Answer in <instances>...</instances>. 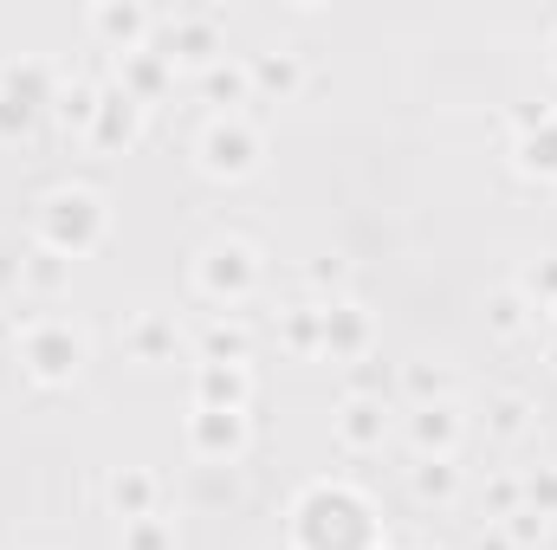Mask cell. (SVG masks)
Returning a JSON list of instances; mask_svg holds the SVG:
<instances>
[{
  "mask_svg": "<svg viewBox=\"0 0 557 550\" xmlns=\"http://www.w3.org/2000/svg\"><path fill=\"white\" fill-rule=\"evenodd\" d=\"M552 317H557V304H552Z\"/></svg>",
  "mask_w": 557,
  "mask_h": 550,
  "instance_id": "cell-42",
  "label": "cell"
},
{
  "mask_svg": "<svg viewBox=\"0 0 557 550\" xmlns=\"http://www.w3.org/2000/svg\"><path fill=\"white\" fill-rule=\"evenodd\" d=\"M195 162H201V175H214V182H247V175H260V162H267V137H260V124H253L247 111L208 117V124L195 130Z\"/></svg>",
  "mask_w": 557,
  "mask_h": 550,
  "instance_id": "cell-5",
  "label": "cell"
},
{
  "mask_svg": "<svg viewBox=\"0 0 557 550\" xmlns=\"http://www.w3.org/2000/svg\"><path fill=\"white\" fill-rule=\"evenodd\" d=\"M519 505H525L519 479H512V473H493V479H486V518H512Z\"/></svg>",
  "mask_w": 557,
  "mask_h": 550,
  "instance_id": "cell-34",
  "label": "cell"
},
{
  "mask_svg": "<svg viewBox=\"0 0 557 550\" xmlns=\"http://www.w3.org/2000/svg\"><path fill=\"white\" fill-rule=\"evenodd\" d=\"M195 409H253V370L247 363H195Z\"/></svg>",
  "mask_w": 557,
  "mask_h": 550,
  "instance_id": "cell-14",
  "label": "cell"
},
{
  "mask_svg": "<svg viewBox=\"0 0 557 550\" xmlns=\"http://www.w3.org/2000/svg\"><path fill=\"white\" fill-rule=\"evenodd\" d=\"M499 532H506V545L512 550H545V538H552V518H539V512H512V518H499Z\"/></svg>",
  "mask_w": 557,
  "mask_h": 550,
  "instance_id": "cell-31",
  "label": "cell"
},
{
  "mask_svg": "<svg viewBox=\"0 0 557 550\" xmlns=\"http://www.w3.org/2000/svg\"><path fill=\"white\" fill-rule=\"evenodd\" d=\"M370 550H389V545H370Z\"/></svg>",
  "mask_w": 557,
  "mask_h": 550,
  "instance_id": "cell-41",
  "label": "cell"
},
{
  "mask_svg": "<svg viewBox=\"0 0 557 550\" xmlns=\"http://www.w3.org/2000/svg\"><path fill=\"white\" fill-rule=\"evenodd\" d=\"M512 168L532 175V182H557V111L545 124H532V130L512 137Z\"/></svg>",
  "mask_w": 557,
  "mask_h": 550,
  "instance_id": "cell-21",
  "label": "cell"
},
{
  "mask_svg": "<svg viewBox=\"0 0 557 550\" xmlns=\"http://www.w3.org/2000/svg\"><path fill=\"white\" fill-rule=\"evenodd\" d=\"M117 550H182V538H175V525L156 512V518H137V525H124V545Z\"/></svg>",
  "mask_w": 557,
  "mask_h": 550,
  "instance_id": "cell-30",
  "label": "cell"
},
{
  "mask_svg": "<svg viewBox=\"0 0 557 550\" xmlns=\"http://www.w3.org/2000/svg\"><path fill=\"white\" fill-rule=\"evenodd\" d=\"M545 59H552V72H557V20L545 26Z\"/></svg>",
  "mask_w": 557,
  "mask_h": 550,
  "instance_id": "cell-39",
  "label": "cell"
},
{
  "mask_svg": "<svg viewBox=\"0 0 557 550\" xmlns=\"http://www.w3.org/2000/svg\"><path fill=\"white\" fill-rule=\"evenodd\" d=\"M403 396L428 409V402H454V370L447 363H434V357H416V363H403Z\"/></svg>",
  "mask_w": 557,
  "mask_h": 550,
  "instance_id": "cell-25",
  "label": "cell"
},
{
  "mask_svg": "<svg viewBox=\"0 0 557 550\" xmlns=\"http://www.w3.org/2000/svg\"><path fill=\"white\" fill-rule=\"evenodd\" d=\"M201 98L214 104V117H227V111H240L247 98H253V72H247V59H214L208 72H201Z\"/></svg>",
  "mask_w": 557,
  "mask_h": 550,
  "instance_id": "cell-20",
  "label": "cell"
},
{
  "mask_svg": "<svg viewBox=\"0 0 557 550\" xmlns=\"http://www.w3.org/2000/svg\"><path fill=\"white\" fill-rule=\"evenodd\" d=\"M278 343L292 357H324V304H292L278 317Z\"/></svg>",
  "mask_w": 557,
  "mask_h": 550,
  "instance_id": "cell-24",
  "label": "cell"
},
{
  "mask_svg": "<svg viewBox=\"0 0 557 550\" xmlns=\"http://www.w3.org/2000/svg\"><path fill=\"white\" fill-rule=\"evenodd\" d=\"M409 492H416V505L447 512V505L460 499V466H454V460H416V466H409Z\"/></svg>",
  "mask_w": 557,
  "mask_h": 550,
  "instance_id": "cell-23",
  "label": "cell"
},
{
  "mask_svg": "<svg viewBox=\"0 0 557 550\" xmlns=\"http://www.w3.org/2000/svg\"><path fill=\"white\" fill-rule=\"evenodd\" d=\"M143 111L131 91H117V85H104V98H98V117H91V149L98 155H124V149H137V137H143Z\"/></svg>",
  "mask_w": 557,
  "mask_h": 550,
  "instance_id": "cell-11",
  "label": "cell"
},
{
  "mask_svg": "<svg viewBox=\"0 0 557 550\" xmlns=\"http://www.w3.org/2000/svg\"><path fill=\"white\" fill-rule=\"evenodd\" d=\"M98 98H104V85H91V78H59L52 85V124L65 130V137H91V117H98Z\"/></svg>",
  "mask_w": 557,
  "mask_h": 550,
  "instance_id": "cell-18",
  "label": "cell"
},
{
  "mask_svg": "<svg viewBox=\"0 0 557 550\" xmlns=\"http://www.w3.org/2000/svg\"><path fill=\"white\" fill-rule=\"evenodd\" d=\"M85 26H91V39H98V46H111V52L124 59V52H143V46H149L156 13H149L143 0H98V7L85 13Z\"/></svg>",
  "mask_w": 557,
  "mask_h": 550,
  "instance_id": "cell-9",
  "label": "cell"
},
{
  "mask_svg": "<svg viewBox=\"0 0 557 550\" xmlns=\"http://www.w3.org/2000/svg\"><path fill=\"white\" fill-rule=\"evenodd\" d=\"M162 59L208 72L221 59V13H175L169 20V39H162Z\"/></svg>",
  "mask_w": 557,
  "mask_h": 550,
  "instance_id": "cell-12",
  "label": "cell"
},
{
  "mask_svg": "<svg viewBox=\"0 0 557 550\" xmlns=\"http://www.w3.org/2000/svg\"><path fill=\"white\" fill-rule=\"evenodd\" d=\"M539 427V409H532V396H519V389H506V396H493V409H486V434L493 440H525Z\"/></svg>",
  "mask_w": 557,
  "mask_h": 550,
  "instance_id": "cell-26",
  "label": "cell"
},
{
  "mask_svg": "<svg viewBox=\"0 0 557 550\" xmlns=\"http://www.w3.org/2000/svg\"><path fill=\"white\" fill-rule=\"evenodd\" d=\"M104 499H111V512H117L124 525H137V518H156V505H162V479H156L149 466H117L111 486H104Z\"/></svg>",
  "mask_w": 557,
  "mask_h": 550,
  "instance_id": "cell-17",
  "label": "cell"
},
{
  "mask_svg": "<svg viewBox=\"0 0 557 550\" xmlns=\"http://www.w3.org/2000/svg\"><path fill=\"white\" fill-rule=\"evenodd\" d=\"M182 447L201 460V466H234L247 447H253V421L240 409H188L182 421Z\"/></svg>",
  "mask_w": 557,
  "mask_h": 550,
  "instance_id": "cell-6",
  "label": "cell"
},
{
  "mask_svg": "<svg viewBox=\"0 0 557 550\" xmlns=\"http://www.w3.org/2000/svg\"><path fill=\"white\" fill-rule=\"evenodd\" d=\"M473 550H512V545H506V532L493 525V532H480V538H473Z\"/></svg>",
  "mask_w": 557,
  "mask_h": 550,
  "instance_id": "cell-37",
  "label": "cell"
},
{
  "mask_svg": "<svg viewBox=\"0 0 557 550\" xmlns=\"http://www.w3.org/2000/svg\"><path fill=\"white\" fill-rule=\"evenodd\" d=\"M519 492H525V512H539V518H557V466H532V473H519Z\"/></svg>",
  "mask_w": 557,
  "mask_h": 550,
  "instance_id": "cell-29",
  "label": "cell"
},
{
  "mask_svg": "<svg viewBox=\"0 0 557 550\" xmlns=\"http://www.w3.org/2000/svg\"><path fill=\"white\" fill-rule=\"evenodd\" d=\"M467 440V421L454 402H428V409H409V447L416 460H454Z\"/></svg>",
  "mask_w": 557,
  "mask_h": 550,
  "instance_id": "cell-13",
  "label": "cell"
},
{
  "mask_svg": "<svg viewBox=\"0 0 557 550\" xmlns=\"http://www.w3.org/2000/svg\"><path fill=\"white\" fill-rule=\"evenodd\" d=\"M33 117H39V104H26V98L0 91V142H26V137H33Z\"/></svg>",
  "mask_w": 557,
  "mask_h": 550,
  "instance_id": "cell-32",
  "label": "cell"
},
{
  "mask_svg": "<svg viewBox=\"0 0 557 550\" xmlns=\"http://www.w3.org/2000/svg\"><path fill=\"white\" fill-rule=\"evenodd\" d=\"M552 363H557V337H552Z\"/></svg>",
  "mask_w": 557,
  "mask_h": 550,
  "instance_id": "cell-40",
  "label": "cell"
},
{
  "mask_svg": "<svg viewBox=\"0 0 557 550\" xmlns=\"http://www.w3.org/2000/svg\"><path fill=\"white\" fill-rule=\"evenodd\" d=\"M383 545L376 518H370V499L337 486V479H318L298 512H292V550H370Z\"/></svg>",
  "mask_w": 557,
  "mask_h": 550,
  "instance_id": "cell-2",
  "label": "cell"
},
{
  "mask_svg": "<svg viewBox=\"0 0 557 550\" xmlns=\"http://www.w3.org/2000/svg\"><path fill=\"white\" fill-rule=\"evenodd\" d=\"M20 370H26V383H39V389H72L78 376H85V363H91V337H85V324L78 317H26L20 324Z\"/></svg>",
  "mask_w": 557,
  "mask_h": 550,
  "instance_id": "cell-3",
  "label": "cell"
},
{
  "mask_svg": "<svg viewBox=\"0 0 557 550\" xmlns=\"http://www.w3.org/2000/svg\"><path fill=\"white\" fill-rule=\"evenodd\" d=\"M532 311H552L557 304V253H545V260H532L525 273H519V285H512Z\"/></svg>",
  "mask_w": 557,
  "mask_h": 550,
  "instance_id": "cell-27",
  "label": "cell"
},
{
  "mask_svg": "<svg viewBox=\"0 0 557 550\" xmlns=\"http://www.w3.org/2000/svg\"><path fill=\"white\" fill-rule=\"evenodd\" d=\"M389 434H396V421H389V402H383V396H344L337 414H331V440H337L344 453H357V460L383 453Z\"/></svg>",
  "mask_w": 557,
  "mask_h": 550,
  "instance_id": "cell-7",
  "label": "cell"
},
{
  "mask_svg": "<svg viewBox=\"0 0 557 550\" xmlns=\"http://www.w3.org/2000/svg\"><path fill=\"white\" fill-rule=\"evenodd\" d=\"M111 240V201L91 182H59L33 201V247H52L59 260H91Z\"/></svg>",
  "mask_w": 557,
  "mask_h": 550,
  "instance_id": "cell-1",
  "label": "cell"
},
{
  "mask_svg": "<svg viewBox=\"0 0 557 550\" xmlns=\"http://www.w3.org/2000/svg\"><path fill=\"white\" fill-rule=\"evenodd\" d=\"M195 350H201V363H247V357H253V330L240 324V311H214V317L201 324Z\"/></svg>",
  "mask_w": 557,
  "mask_h": 550,
  "instance_id": "cell-19",
  "label": "cell"
},
{
  "mask_svg": "<svg viewBox=\"0 0 557 550\" xmlns=\"http://www.w3.org/2000/svg\"><path fill=\"white\" fill-rule=\"evenodd\" d=\"M383 389H389V376H383V370H376V357H370V363H357V370H350V396H383Z\"/></svg>",
  "mask_w": 557,
  "mask_h": 550,
  "instance_id": "cell-35",
  "label": "cell"
},
{
  "mask_svg": "<svg viewBox=\"0 0 557 550\" xmlns=\"http://www.w3.org/2000/svg\"><path fill=\"white\" fill-rule=\"evenodd\" d=\"M117 343H124V357H131L137 370H162V363H175L182 330H175L169 311H131L124 330H117Z\"/></svg>",
  "mask_w": 557,
  "mask_h": 550,
  "instance_id": "cell-10",
  "label": "cell"
},
{
  "mask_svg": "<svg viewBox=\"0 0 557 550\" xmlns=\"http://www.w3.org/2000/svg\"><path fill=\"white\" fill-rule=\"evenodd\" d=\"M324 357L344 363V370H357V363L376 357V317L357 298H337V304L324 298Z\"/></svg>",
  "mask_w": 557,
  "mask_h": 550,
  "instance_id": "cell-8",
  "label": "cell"
},
{
  "mask_svg": "<svg viewBox=\"0 0 557 550\" xmlns=\"http://www.w3.org/2000/svg\"><path fill=\"white\" fill-rule=\"evenodd\" d=\"M552 111H557V104H512V137H519V130H532V124H545Z\"/></svg>",
  "mask_w": 557,
  "mask_h": 550,
  "instance_id": "cell-36",
  "label": "cell"
},
{
  "mask_svg": "<svg viewBox=\"0 0 557 550\" xmlns=\"http://www.w3.org/2000/svg\"><path fill=\"white\" fill-rule=\"evenodd\" d=\"M247 72H253V98L292 104V98L305 91V59H298L292 46H260V52H247Z\"/></svg>",
  "mask_w": 557,
  "mask_h": 550,
  "instance_id": "cell-15",
  "label": "cell"
},
{
  "mask_svg": "<svg viewBox=\"0 0 557 550\" xmlns=\"http://www.w3.org/2000/svg\"><path fill=\"white\" fill-rule=\"evenodd\" d=\"M311 291H331V304L344 298V285H350V260L344 253H324V260H311Z\"/></svg>",
  "mask_w": 557,
  "mask_h": 550,
  "instance_id": "cell-33",
  "label": "cell"
},
{
  "mask_svg": "<svg viewBox=\"0 0 557 550\" xmlns=\"http://www.w3.org/2000/svg\"><path fill=\"white\" fill-rule=\"evenodd\" d=\"M7 343H20V317H7V311H0V350H7Z\"/></svg>",
  "mask_w": 557,
  "mask_h": 550,
  "instance_id": "cell-38",
  "label": "cell"
},
{
  "mask_svg": "<svg viewBox=\"0 0 557 550\" xmlns=\"http://www.w3.org/2000/svg\"><path fill=\"white\" fill-rule=\"evenodd\" d=\"M195 298H208L214 311H240L253 291H260V247L247 234H214L195 247V266H188Z\"/></svg>",
  "mask_w": 557,
  "mask_h": 550,
  "instance_id": "cell-4",
  "label": "cell"
},
{
  "mask_svg": "<svg viewBox=\"0 0 557 550\" xmlns=\"http://www.w3.org/2000/svg\"><path fill=\"white\" fill-rule=\"evenodd\" d=\"M525 317H532V304H525L512 285L486 298V330H493V337H519V330H525Z\"/></svg>",
  "mask_w": 557,
  "mask_h": 550,
  "instance_id": "cell-28",
  "label": "cell"
},
{
  "mask_svg": "<svg viewBox=\"0 0 557 550\" xmlns=\"http://www.w3.org/2000/svg\"><path fill=\"white\" fill-rule=\"evenodd\" d=\"M169 85H175V65L162 59V46H143V52H124V59H117V91H131L143 111H149Z\"/></svg>",
  "mask_w": 557,
  "mask_h": 550,
  "instance_id": "cell-16",
  "label": "cell"
},
{
  "mask_svg": "<svg viewBox=\"0 0 557 550\" xmlns=\"http://www.w3.org/2000/svg\"><path fill=\"white\" fill-rule=\"evenodd\" d=\"M20 291H33V298H65V291H72V260H59L52 247H26V253H20Z\"/></svg>",
  "mask_w": 557,
  "mask_h": 550,
  "instance_id": "cell-22",
  "label": "cell"
}]
</instances>
